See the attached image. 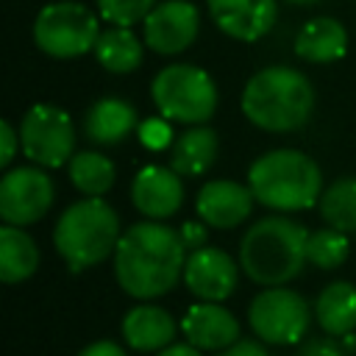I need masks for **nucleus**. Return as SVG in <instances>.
Listing matches in <instances>:
<instances>
[{"mask_svg": "<svg viewBox=\"0 0 356 356\" xmlns=\"http://www.w3.org/2000/svg\"><path fill=\"white\" fill-rule=\"evenodd\" d=\"M186 245L181 234L159 220L134 222L114 250V275L122 292L139 300L167 295L184 278Z\"/></svg>", "mask_w": 356, "mask_h": 356, "instance_id": "1", "label": "nucleus"}, {"mask_svg": "<svg viewBox=\"0 0 356 356\" xmlns=\"http://www.w3.org/2000/svg\"><path fill=\"white\" fill-rule=\"evenodd\" d=\"M309 248V231L289 217H264L253 222L239 242V267L261 286H284L298 278Z\"/></svg>", "mask_w": 356, "mask_h": 356, "instance_id": "2", "label": "nucleus"}, {"mask_svg": "<svg viewBox=\"0 0 356 356\" xmlns=\"http://www.w3.org/2000/svg\"><path fill=\"white\" fill-rule=\"evenodd\" d=\"M314 108V89L312 81L284 64L259 70L242 92V111L245 117L264 131H295L303 128Z\"/></svg>", "mask_w": 356, "mask_h": 356, "instance_id": "3", "label": "nucleus"}, {"mask_svg": "<svg viewBox=\"0 0 356 356\" xmlns=\"http://www.w3.org/2000/svg\"><path fill=\"white\" fill-rule=\"evenodd\" d=\"M253 197L275 211H300L320 203L323 175L320 167L300 150L281 147L261 153L248 170Z\"/></svg>", "mask_w": 356, "mask_h": 356, "instance_id": "4", "label": "nucleus"}, {"mask_svg": "<svg viewBox=\"0 0 356 356\" xmlns=\"http://www.w3.org/2000/svg\"><path fill=\"white\" fill-rule=\"evenodd\" d=\"M120 236V217L100 197L75 200L53 228V245L72 273L106 261L117 250Z\"/></svg>", "mask_w": 356, "mask_h": 356, "instance_id": "5", "label": "nucleus"}, {"mask_svg": "<svg viewBox=\"0 0 356 356\" xmlns=\"http://www.w3.org/2000/svg\"><path fill=\"white\" fill-rule=\"evenodd\" d=\"M156 108L175 122L203 125L217 108V86L211 75L195 64H170L153 78Z\"/></svg>", "mask_w": 356, "mask_h": 356, "instance_id": "6", "label": "nucleus"}, {"mask_svg": "<svg viewBox=\"0 0 356 356\" xmlns=\"http://www.w3.org/2000/svg\"><path fill=\"white\" fill-rule=\"evenodd\" d=\"M100 36L97 17L72 0H58L44 6L33 22V42L42 53L53 58H78L95 50Z\"/></svg>", "mask_w": 356, "mask_h": 356, "instance_id": "7", "label": "nucleus"}, {"mask_svg": "<svg viewBox=\"0 0 356 356\" xmlns=\"http://www.w3.org/2000/svg\"><path fill=\"white\" fill-rule=\"evenodd\" d=\"M248 323L267 345H295L306 337L312 309L303 295L286 286H267L250 300Z\"/></svg>", "mask_w": 356, "mask_h": 356, "instance_id": "8", "label": "nucleus"}, {"mask_svg": "<svg viewBox=\"0 0 356 356\" xmlns=\"http://www.w3.org/2000/svg\"><path fill=\"white\" fill-rule=\"evenodd\" d=\"M22 153L36 167H61L70 164L75 147V128L64 108L50 103H36L25 111L19 122Z\"/></svg>", "mask_w": 356, "mask_h": 356, "instance_id": "9", "label": "nucleus"}, {"mask_svg": "<svg viewBox=\"0 0 356 356\" xmlns=\"http://www.w3.org/2000/svg\"><path fill=\"white\" fill-rule=\"evenodd\" d=\"M53 197V181L42 167H14L0 181V217L6 225L25 228L50 211Z\"/></svg>", "mask_w": 356, "mask_h": 356, "instance_id": "10", "label": "nucleus"}, {"mask_svg": "<svg viewBox=\"0 0 356 356\" xmlns=\"http://www.w3.org/2000/svg\"><path fill=\"white\" fill-rule=\"evenodd\" d=\"M197 31H200V11L189 0L156 3V8L142 22L145 44L161 56H175L186 50L197 39Z\"/></svg>", "mask_w": 356, "mask_h": 356, "instance_id": "11", "label": "nucleus"}, {"mask_svg": "<svg viewBox=\"0 0 356 356\" xmlns=\"http://www.w3.org/2000/svg\"><path fill=\"white\" fill-rule=\"evenodd\" d=\"M236 281H239V264L225 250L209 245L189 250L184 264V284L195 298L220 303L236 289Z\"/></svg>", "mask_w": 356, "mask_h": 356, "instance_id": "12", "label": "nucleus"}, {"mask_svg": "<svg viewBox=\"0 0 356 356\" xmlns=\"http://www.w3.org/2000/svg\"><path fill=\"white\" fill-rule=\"evenodd\" d=\"M206 6L217 28L239 42L261 39L278 17L275 0H206Z\"/></svg>", "mask_w": 356, "mask_h": 356, "instance_id": "13", "label": "nucleus"}, {"mask_svg": "<svg viewBox=\"0 0 356 356\" xmlns=\"http://www.w3.org/2000/svg\"><path fill=\"white\" fill-rule=\"evenodd\" d=\"M253 200L256 197H253L250 186H245L239 181H228V178H214L200 186L195 209H197L200 220L211 228H236L250 214Z\"/></svg>", "mask_w": 356, "mask_h": 356, "instance_id": "14", "label": "nucleus"}, {"mask_svg": "<svg viewBox=\"0 0 356 356\" xmlns=\"http://www.w3.org/2000/svg\"><path fill=\"white\" fill-rule=\"evenodd\" d=\"M131 200L147 220H167L184 203V186L172 167L150 164L136 172L131 184Z\"/></svg>", "mask_w": 356, "mask_h": 356, "instance_id": "15", "label": "nucleus"}, {"mask_svg": "<svg viewBox=\"0 0 356 356\" xmlns=\"http://www.w3.org/2000/svg\"><path fill=\"white\" fill-rule=\"evenodd\" d=\"M181 331L186 337L189 345H195L197 350H225L234 342H239V323L236 317L211 300L195 303L186 309L184 320H181Z\"/></svg>", "mask_w": 356, "mask_h": 356, "instance_id": "16", "label": "nucleus"}, {"mask_svg": "<svg viewBox=\"0 0 356 356\" xmlns=\"http://www.w3.org/2000/svg\"><path fill=\"white\" fill-rule=\"evenodd\" d=\"M175 320L167 309L161 306H134L125 317H122V339L128 348L142 350V353H159L167 345H172L175 339Z\"/></svg>", "mask_w": 356, "mask_h": 356, "instance_id": "17", "label": "nucleus"}, {"mask_svg": "<svg viewBox=\"0 0 356 356\" xmlns=\"http://www.w3.org/2000/svg\"><path fill=\"white\" fill-rule=\"evenodd\" d=\"M348 50V31L334 17L309 19L295 36V53L312 64H328L342 58Z\"/></svg>", "mask_w": 356, "mask_h": 356, "instance_id": "18", "label": "nucleus"}, {"mask_svg": "<svg viewBox=\"0 0 356 356\" xmlns=\"http://www.w3.org/2000/svg\"><path fill=\"white\" fill-rule=\"evenodd\" d=\"M134 128L136 108L122 97H103L83 117V131L97 145H120L134 134Z\"/></svg>", "mask_w": 356, "mask_h": 356, "instance_id": "19", "label": "nucleus"}, {"mask_svg": "<svg viewBox=\"0 0 356 356\" xmlns=\"http://www.w3.org/2000/svg\"><path fill=\"white\" fill-rule=\"evenodd\" d=\"M314 320L328 337H348L356 331V286L348 281L328 284L314 300Z\"/></svg>", "mask_w": 356, "mask_h": 356, "instance_id": "20", "label": "nucleus"}, {"mask_svg": "<svg viewBox=\"0 0 356 356\" xmlns=\"http://www.w3.org/2000/svg\"><path fill=\"white\" fill-rule=\"evenodd\" d=\"M217 150H220V139H217V131L206 128V125H192L189 131H184L175 142H172V150H170V167L178 172V175H203L214 159H217Z\"/></svg>", "mask_w": 356, "mask_h": 356, "instance_id": "21", "label": "nucleus"}, {"mask_svg": "<svg viewBox=\"0 0 356 356\" xmlns=\"http://www.w3.org/2000/svg\"><path fill=\"white\" fill-rule=\"evenodd\" d=\"M39 267V248L36 242L17 225L0 228V281L19 284L31 278Z\"/></svg>", "mask_w": 356, "mask_h": 356, "instance_id": "22", "label": "nucleus"}, {"mask_svg": "<svg viewBox=\"0 0 356 356\" xmlns=\"http://www.w3.org/2000/svg\"><path fill=\"white\" fill-rule=\"evenodd\" d=\"M95 56L108 72H117V75L134 72L142 64V42L134 36V31H128L122 25H111V28L100 31Z\"/></svg>", "mask_w": 356, "mask_h": 356, "instance_id": "23", "label": "nucleus"}, {"mask_svg": "<svg viewBox=\"0 0 356 356\" xmlns=\"http://www.w3.org/2000/svg\"><path fill=\"white\" fill-rule=\"evenodd\" d=\"M70 181L78 192H83L86 197H100L114 186V164L111 159H106L103 153L95 150H83L75 153L67 164Z\"/></svg>", "mask_w": 356, "mask_h": 356, "instance_id": "24", "label": "nucleus"}, {"mask_svg": "<svg viewBox=\"0 0 356 356\" xmlns=\"http://www.w3.org/2000/svg\"><path fill=\"white\" fill-rule=\"evenodd\" d=\"M320 214L323 220L345 234H356V178L345 175L334 181L320 195Z\"/></svg>", "mask_w": 356, "mask_h": 356, "instance_id": "25", "label": "nucleus"}, {"mask_svg": "<svg viewBox=\"0 0 356 356\" xmlns=\"http://www.w3.org/2000/svg\"><path fill=\"white\" fill-rule=\"evenodd\" d=\"M350 253V242H348V234L345 231H337V228H320L314 234H309V248H306V256L314 267L320 270H334L339 264H345Z\"/></svg>", "mask_w": 356, "mask_h": 356, "instance_id": "26", "label": "nucleus"}, {"mask_svg": "<svg viewBox=\"0 0 356 356\" xmlns=\"http://www.w3.org/2000/svg\"><path fill=\"white\" fill-rule=\"evenodd\" d=\"M97 8L111 25L131 28L134 22H145V17L156 8V0H97Z\"/></svg>", "mask_w": 356, "mask_h": 356, "instance_id": "27", "label": "nucleus"}, {"mask_svg": "<svg viewBox=\"0 0 356 356\" xmlns=\"http://www.w3.org/2000/svg\"><path fill=\"white\" fill-rule=\"evenodd\" d=\"M136 136H139V142H142L147 150H164L167 145H172V128H170V122L156 120V117L139 122Z\"/></svg>", "mask_w": 356, "mask_h": 356, "instance_id": "28", "label": "nucleus"}, {"mask_svg": "<svg viewBox=\"0 0 356 356\" xmlns=\"http://www.w3.org/2000/svg\"><path fill=\"white\" fill-rule=\"evenodd\" d=\"M339 337H312L300 345L298 356H348V348L337 342Z\"/></svg>", "mask_w": 356, "mask_h": 356, "instance_id": "29", "label": "nucleus"}, {"mask_svg": "<svg viewBox=\"0 0 356 356\" xmlns=\"http://www.w3.org/2000/svg\"><path fill=\"white\" fill-rule=\"evenodd\" d=\"M0 142H3V150H0V167H8L11 164V159H14V153H17V145H22L19 142V131H14V125L11 122H0Z\"/></svg>", "mask_w": 356, "mask_h": 356, "instance_id": "30", "label": "nucleus"}, {"mask_svg": "<svg viewBox=\"0 0 356 356\" xmlns=\"http://www.w3.org/2000/svg\"><path fill=\"white\" fill-rule=\"evenodd\" d=\"M178 234H181V239H184L186 250H197V248H203V245H206V225H203V222H197V220L184 222Z\"/></svg>", "mask_w": 356, "mask_h": 356, "instance_id": "31", "label": "nucleus"}, {"mask_svg": "<svg viewBox=\"0 0 356 356\" xmlns=\"http://www.w3.org/2000/svg\"><path fill=\"white\" fill-rule=\"evenodd\" d=\"M217 356H270V353H267V348L259 345L256 339H239V342H234L231 348L220 350Z\"/></svg>", "mask_w": 356, "mask_h": 356, "instance_id": "32", "label": "nucleus"}, {"mask_svg": "<svg viewBox=\"0 0 356 356\" xmlns=\"http://www.w3.org/2000/svg\"><path fill=\"white\" fill-rule=\"evenodd\" d=\"M78 356H128V353L117 342H111V339H97V342L86 345Z\"/></svg>", "mask_w": 356, "mask_h": 356, "instance_id": "33", "label": "nucleus"}, {"mask_svg": "<svg viewBox=\"0 0 356 356\" xmlns=\"http://www.w3.org/2000/svg\"><path fill=\"white\" fill-rule=\"evenodd\" d=\"M156 356H203V350H197V348L189 345V342H172V345H167L164 350H159Z\"/></svg>", "mask_w": 356, "mask_h": 356, "instance_id": "34", "label": "nucleus"}, {"mask_svg": "<svg viewBox=\"0 0 356 356\" xmlns=\"http://www.w3.org/2000/svg\"><path fill=\"white\" fill-rule=\"evenodd\" d=\"M286 3H295V6H314V3H320V0H286Z\"/></svg>", "mask_w": 356, "mask_h": 356, "instance_id": "35", "label": "nucleus"}]
</instances>
